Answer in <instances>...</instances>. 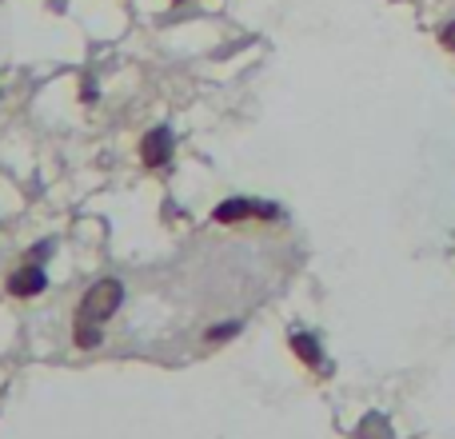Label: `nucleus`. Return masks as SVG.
<instances>
[{"label":"nucleus","instance_id":"nucleus-1","mask_svg":"<svg viewBox=\"0 0 455 439\" xmlns=\"http://www.w3.org/2000/svg\"><path fill=\"white\" fill-rule=\"evenodd\" d=\"M120 299H124V288H120L116 280H100L88 288L84 304H80V312H76V344L80 347L100 344V323L116 312Z\"/></svg>","mask_w":455,"mask_h":439},{"label":"nucleus","instance_id":"nucleus-4","mask_svg":"<svg viewBox=\"0 0 455 439\" xmlns=\"http://www.w3.org/2000/svg\"><path fill=\"white\" fill-rule=\"evenodd\" d=\"M44 272H40V267H20V272H12L8 275V291H12V296H40V291H44Z\"/></svg>","mask_w":455,"mask_h":439},{"label":"nucleus","instance_id":"nucleus-3","mask_svg":"<svg viewBox=\"0 0 455 439\" xmlns=\"http://www.w3.org/2000/svg\"><path fill=\"white\" fill-rule=\"evenodd\" d=\"M168 156H172V136H168L164 128H152V132L144 136V144H140V160L148 168H160Z\"/></svg>","mask_w":455,"mask_h":439},{"label":"nucleus","instance_id":"nucleus-6","mask_svg":"<svg viewBox=\"0 0 455 439\" xmlns=\"http://www.w3.org/2000/svg\"><path fill=\"white\" fill-rule=\"evenodd\" d=\"M235 328H240V323H228V328H212V331H208V339H228Z\"/></svg>","mask_w":455,"mask_h":439},{"label":"nucleus","instance_id":"nucleus-5","mask_svg":"<svg viewBox=\"0 0 455 439\" xmlns=\"http://www.w3.org/2000/svg\"><path fill=\"white\" fill-rule=\"evenodd\" d=\"M291 352H296L307 368H320V363H323L320 344H315V336H307V331H296V336H291Z\"/></svg>","mask_w":455,"mask_h":439},{"label":"nucleus","instance_id":"nucleus-2","mask_svg":"<svg viewBox=\"0 0 455 439\" xmlns=\"http://www.w3.org/2000/svg\"><path fill=\"white\" fill-rule=\"evenodd\" d=\"M280 208L275 204H264V200H224L216 208V220L220 224H235V220H275Z\"/></svg>","mask_w":455,"mask_h":439},{"label":"nucleus","instance_id":"nucleus-7","mask_svg":"<svg viewBox=\"0 0 455 439\" xmlns=\"http://www.w3.org/2000/svg\"><path fill=\"white\" fill-rule=\"evenodd\" d=\"M443 44H448V48H451V52H455V20L448 24V28H443Z\"/></svg>","mask_w":455,"mask_h":439}]
</instances>
